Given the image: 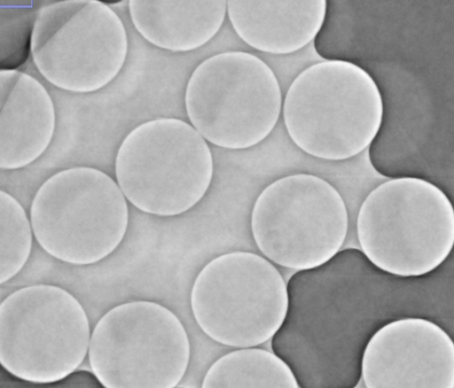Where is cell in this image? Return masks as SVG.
<instances>
[{"instance_id":"4fadbf2b","label":"cell","mask_w":454,"mask_h":388,"mask_svg":"<svg viewBox=\"0 0 454 388\" xmlns=\"http://www.w3.org/2000/svg\"><path fill=\"white\" fill-rule=\"evenodd\" d=\"M0 169L20 170L33 164L51 144L57 114L49 92L33 76L0 71Z\"/></svg>"},{"instance_id":"5b68a950","label":"cell","mask_w":454,"mask_h":388,"mask_svg":"<svg viewBox=\"0 0 454 388\" xmlns=\"http://www.w3.org/2000/svg\"><path fill=\"white\" fill-rule=\"evenodd\" d=\"M31 223L37 243L49 255L70 265L90 266L112 255L125 238L128 200L104 172L67 169L36 191Z\"/></svg>"},{"instance_id":"e0dca14e","label":"cell","mask_w":454,"mask_h":388,"mask_svg":"<svg viewBox=\"0 0 454 388\" xmlns=\"http://www.w3.org/2000/svg\"><path fill=\"white\" fill-rule=\"evenodd\" d=\"M33 227L20 203L0 191V283L9 282L23 269L33 246Z\"/></svg>"},{"instance_id":"9c48e42d","label":"cell","mask_w":454,"mask_h":388,"mask_svg":"<svg viewBox=\"0 0 454 388\" xmlns=\"http://www.w3.org/2000/svg\"><path fill=\"white\" fill-rule=\"evenodd\" d=\"M251 229L269 260L302 271L319 268L341 252L349 215L334 186L319 176L296 174L278 179L259 194Z\"/></svg>"},{"instance_id":"8fae6325","label":"cell","mask_w":454,"mask_h":388,"mask_svg":"<svg viewBox=\"0 0 454 388\" xmlns=\"http://www.w3.org/2000/svg\"><path fill=\"white\" fill-rule=\"evenodd\" d=\"M191 308L214 341L251 348L271 340L281 328L288 308L287 283L268 259L243 252L224 254L198 275Z\"/></svg>"},{"instance_id":"8992f818","label":"cell","mask_w":454,"mask_h":388,"mask_svg":"<svg viewBox=\"0 0 454 388\" xmlns=\"http://www.w3.org/2000/svg\"><path fill=\"white\" fill-rule=\"evenodd\" d=\"M192 127L212 144L250 149L264 142L280 119L283 94L272 68L240 50L213 55L192 72L185 90Z\"/></svg>"},{"instance_id":"277c9868","label":"cell","mask_w":454,"mask_h":388,"mask_svg":"<svg viewBox=\"0 0 454 388\" xmlns=\"http://www.w3.org/2000/svg\"><path fill=\"white\" fill-rule=\"evenodd\" d=\"M115 174L137 210L174 217L192 210L207 193L214 159L207 142L192 124L160 118L142 123L122 141Z\"/></svg>"},{"instance_id":"2e32d148","label":"cell","mask_w":454,"mask_h":388,"mask_svg":"<svg viewBox=\"0 0 454 388\" xmlns=\"http://www.w3.org/2000/svg\"><path fill=\"white\" fill-rule=\"evenodd\" d=\"M203 388H300L294 371L277 353L256 346L231 352L213 364Z\"/></svg>"},{"instance_id":"9a60e30c","label":"cell","mask_w":454,"mask_h":388,"mask_svg":"<svg viewBox=\"0 0 454 388\" xmlns=\"http://www.w3.org/2000/svg\"><path fill=\"white\" fill-rule=\"evenodd\" d=\"M135 29L150 44L173 52L196 50L218 34L226 0H130Z\"/></svg>"},{"instance_id":"7c38bea8","label":"cell","mask_w":454,"mask_h":388,"mask_svg":"<svg viewBox=\"0 0 454 388\" xmlns=\"http://www.w3.org/2000/svg\"><path fill=\"white\" fill-rule=\"evenodd\" d=\"M367 388H454V343L428 318L408 316L385 324L362 359Z\"/></svg>"},{"instance_id":"7a4b0ae2","label":"cell","mask_w":454,"mask_h":388,"mask_svg":"<svg viewBox=\"0 0 454 388\" xmlns=\"http://www.w3.org/2000/svg\"><path fill=\"white\" fill-rule=\"evenodd\" d=\"M282 111L298 148L316 159L343 161L372 145L384 105L376 81L364 68L346 60H322L293 81Z\"/></svg>"},{"instance_id":"6da1fadb","label":"cell","mask_w":454,"mask_h":388,"mask_svg":"<svg viewBox=\"0 0 454 388\" xmlns=\"http://www.w3.org/2000/svg\"><path fill=\"white\" fill-rule=\"evenodd\" d=\"M439 268L401 278L350 248L319 268L297 271L287 283V313L272 351L290 366L300 388L356 387L365 346L385 324L425 317L452 337V278Z\"/></svg>"},{"instance_id":"52a82bcc","label":"cell","mask_w":454,"mask_h":388,"mask_svg":"<svg viewBox=\"0 0 454 388\" xmlns=\"http://www.w3.org/2000/svg\"><path fill=\"white\" fill-rule=\"evenodd\" d=\"M90 343L84 307L61 287L27 286L0 305V363L13 377L59 383L84 362Z\"/></svg>"},{"instance_id":"30bf717a","label":"cell","mask_w":454,"mask_h":388,"mask_svg":"<svg viewBox=\"0 0 454 388\" xmlns=\"http://www.w3.org/2000/svg\"><path fill=\"white\" fill-rule=\"evenodd\" d=\"M191 358L187 331L162 305L123 303L95 326L89 360L94 376L106 388H174Z\"/></svg>"},{"instance_id":"3957f363","label":"cell","mask_w":454,"mask_h":388,"mask_svg":"<svg viewBox=\"0 0 454 388\" xmlns=\"http://www.w3.org/2000/svg\"><path fill=\"white\" fill-rule=\"evenodd\" d=\"M361 252L377 268L419 278L442 267L454 245V210L428 180L395 177L371 191L356 218Z\"/></svg>"},{"instance_id":"ba28073f","label":"cell","mask_w":454,"mask_h":388,"mask_svg":"<svg viewBox=\"0 0 454 388\" xmlns=\"http://www.w3.org/2000/svg\"><path fill=\"white\" fill-rule=\"evenodd\" d=\"M30 50L37 71L52 86L86 94L120 74L129 37L117 13L99 0H62L37 11Z\"/></svg>"},{"instance_id":"5bb4252c","label":"cell","mask_w":454,"mask_h":388,"mask_svg":"<svg viewBox=\"0 0 454 388\" xmlns=\"http://www.w3.org/2000/svg\"><path fill=\"white\" fill-rule=\"evenodd\" d=\"M326 10L325 0L227 2L229 19L243 43L271 55H290L313 43Z\"/></svg>"}]
</instances>
